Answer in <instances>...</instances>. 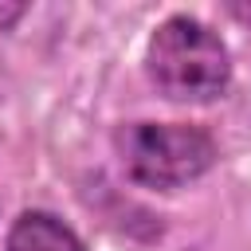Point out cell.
Masks as SVG:
<instances>
[{"label":"cell","instance_id":"1","mask_svg":"<svg viewBox=\"0 0 251 251\" xmlns=\"http://www.w3.org/2000/svg\"><path fill=\"white\" fill-rule=\"evenodd\" d=\"M141 71L149 86L176 106H212L235 82V55L227 39L192 12H169L153 24Z\"/></svg>","mask_w":251,"mask_h":251},{"label":"cell","instance_id":"2","mask_svg":"<svg viewBox=\"0 0 251 251\" xmlns=\"http://www.w3.org/2000/svg\"><path fill=\"white\" fill-rule=\"evenodd\" d=\"M114 161L133 188L180 192L220 165V141L204 122L129 118L110 133Z\"/></svg>","mask_w":251,"mask_h":251},{"label":"cell","instance_id":"3","mask_svg":"<svg viewBox=\"0 0 251 251\" xmlns=\"http://www.w3.org/2000/svg\"><path fill=\"white\" fill-rule=\"evenodd\" d=\"M0 251H90V247L51 208H24L8 224Z\"/></svg>","mask_w":251,"mask_h":251},{"label":"cell","instance_id":"4","mask_svg":"<svg viewBox=\"0 0 251 251\" xmlns=\"http://www.w3.org/2000/svg\"><path fill=\"white\" fill-rule=\"evenodd\" d=\"M27 16V4H12V8H0V31H12L16 20Z\"/></svg>","mask_w":251,"mask_h":251}]
</instances>
